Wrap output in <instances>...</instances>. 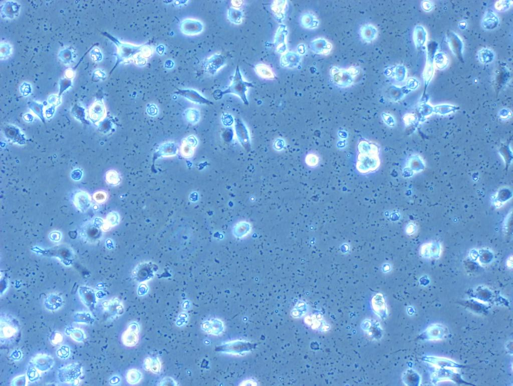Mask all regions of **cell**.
I'll list each match as a JSON object with an SVG mask.
<instances>
[{"label":"cell","mask_w":513,"mask_h":386,"mask_svg":"<svg viewBox=\"0 0 513 386\" xmlns=\"http://www.w3.org/2000/svg\"><path fill=\"white\" fill-rule=\"evenodd\" d=\"M251 83L244 81L241 77L238 67L235 70L234 76L232 77L231 85L225 91L222 92V94L229 93H232L238 95L242 100L243 102L247 104V101L245 96V91L246 87H252Z\"/></svg>","instance_id":"obj_1"}]
</instances>
